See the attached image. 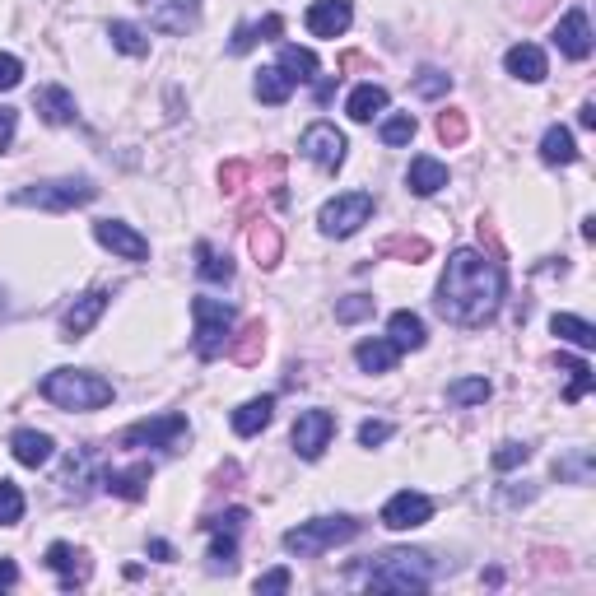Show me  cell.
Masks as SVG:
<instances>
[{
  "instance_id": "ab89813d",
  "label": "cell",
  "mask_w": 596,
  "mask_h": 596,
  "mask_svg": "<svg viewBox=\"0 0 596 596\" xmlns=\"http://www.w3.org/2000/svg\"><path fill=\"white\" fill-rule=\"evenodd\" d=\"M415 131H420V126H415V117H410V112H396V117H387V122H382V145H410V140H415Z\"/></svg>"
},
{
  "instance_id": "b9f144b4",
  "label": "cell",
  "mask_w": 596,
  "mask_h": 596,
  "mask_svg": "<svg viewBox=\"0 0 596 596\" xmlns=\"http://www.w3.org/2000/svg\"><path fill=\"white\" fill-rule=\"evenodd\" d=\"M24 517V494L14 480H0V527H14Z\"/></svg>"
},
{
  "instance_id": "8fae6325",
  "label": "cell",
  "mask_w": 596,
  "mask_h": 596,
  "mask_svg": "<svg viewBox=\"0 0 596 596\" xmlns=\"http://www.w3.org/2000/svg\"><path fill=\"white\" fill-rule=\"evenodd\" d=\"M429 517H434V499H424V494H415V489H401V494H392L387 508H382V527L415 531V527H424Z\"/></svg>"
},
{
  "instance_id": "ac0fdd59",
  "label": "cell",
  "mask_w": 596,
  "mask_h": 596,
  "mask_svg": "<svg viewBox=\"0 0 596 596\" xmlns=\"http://www.w3.org/2000/svg\"><path fill=\"white\" fill-rule=\"evenodd\" d=\"M503 66H508V75H517V80H527V84H541L545 75H550V66H545V52L536 47V42H517V47H508Z\"/></svg>"
},
{
  "instance_id": "e0dca14e",
  "label": "cell",
  "mask_w": 596,
  "mask_h": 596,
  "mask_svg": "<svg viewBox=\"0 0 596 596\" xmlns=\"http://www.w3.org/2000/svg\"><path fill=\"white\" fill-rule=\"evenodd\" d=\"M108 289H94V294H84L75 298V308L66 312V322H61V331H66V340H84L89 336V326L103 317V308H108Z\"/></svg>"
},
{
  "instance_id": "f6af8a7d",
  "label": "cell",
  "mask_w": 596,
  "mask_h": 596,
  "mask_svg": "<svg viewBox=\"0 0 596 596\" xmlns=\"http://www.w3.org/2000/svg\"><path fill=\"white\" fill-rule=\"evenodd\" d=\"M233 559H238V545H233V531H219V536H215V545H210V564H215V569H224V573H229V569H233Z\"/></svg>"
},
{
  "instance_id": "4316f807",
  "label": "cell",
  "mask_w": 596,
  "mask_h": 596,
  "mask_svg": "<svg viewBox=\"0 0 596 596\" xmlns=\"http://www.w3.org/2000/svg\"><path fill=\"white\" fill-rule=\"evenodd\" d=\"M387 340H392L396 350H424V322L415 317V312H392V322H387Z\"/></svg>"
},
{
  "instance_id": "7402d4cb",
  "label": "cell",
  "mask_w": 596,
  "mask_h": 596,
  "mask_svg": "<svg viewBox=\"0 0 596 596\" xmlns=\"http://www.w3.org/2000/svg\"><path fill=\"white\" fill-rule=\"evenodd\" d=\"M275 415V396H257V401H247V406L233 410V434L238 438H257Z\"/></svg>"
},
{
  "instance_id": "2e32d148",
  "label": "cell",
  "mask_w": 596,
  "mask_h": 596,
  "mask_svg": "<svg viewBox=\"0 0 596 596\" xmlns=\"http://www.w3.org/2000/svg\"><path fill=\"white\" fill-rule=\"evenodd\" d=\"M555 47L564 56H573V61H587V56H592V24H587L583 10H569L564 19H559Z\"/></svg>"
},
{
  "instance_id": "f35d334b",
  "label": "cell",
  "mask_w": 596,
  "mask_h": 596,
  "mask_svg": "<svg viewBox=\"0 0 596 596\" xmlns=\"http://www.w3.org/2000/svg\"><path fill=\"white\" fill-rule=\"evenodd\" d=\"M559 368L569 373V392H564V401H583V396L592 392V368H587L583 359H569V354H559Z\"/></svg>"
},
{
  "instance_id": "f546056e",
  "label": "cell",
  "mask_w": 596,
  "mask_h": 596,
  "mask_svg": "<svg viewBox=\"0 0 596 596\" xmlns=\"http://www.w3.org/2000/svg\"><path fill=\"white\" fill-rule=\"evenodd\" d=\"M382 108H387V89L382 84H359L350 94V103H345V112H350L354 122H373Z\"/></svg>"
},
{
  "instance_id": "8d00e7d4",
  "label": "cell",
  "mask_w": 596,
  "mask_h": 596,
  "mask_svg": "<svg viewBox=\"0 0 596 596\" xmlns=\"http://www.w3.org/2000/svg\"><path fill=\"white\" fill-rule=\"evenodd\" d=\"M108 38H112V47H117V52H126V56H145V52H149L145 28L126 24V19H117V24L108 28Z\"/></svg>"
},
{
  "instance_id": "e575fe53",
  "label": "cell",
  "mask_w": 596,
  "mask_h": 596,
  "mask_svg": "<svg viewBox=\"0 0 596 596\" xmlns=\"http://www.w3.org/2000/svg\"><path fill=\"white\" fill-rule=\"evenodd\" d=\"M434 131L447 149H457V145H466V136H471V122H466V112L461 108H447V112H438Z\"/></svg>"
},
{
  "instance_id": "f907efd6",
  "label": "cell",
  "mask_w": 596,
  "mask_h": 596,
  "mask_svg": "<svg viewBox=\"0 0 596 596\" xmlns=\"http://www.w3.org/2000/svg\"><path fill=\"white\" fill-rule=\"evenodd\" d=\"M257 592L271 596V592H289V569H271L266 578H257Z\"/></svg>"
},
{
  "instance_id": "30bf717a",
  "label": "cell",
  "mask_w": 596,
  "mask_h": 596,
  "mask_svg": "<svg viewBox=\"0 0 596 596\" xmlns=\"http://www.w3.org/2000/svg\"><path fill=\"white\" fill-rule=\"evenodd\" d=\"M331 434H336V415L331 410H303L294 420V452L303 461H317L326 452V443H331Z\"/></svg>"
},
{
  "instance_id": "3957f363",
  "label": "cell",
  "mask_w": 596,
  "mask_h": 596,
  "mask_svg": "<svg viewBox=\"0 0 596 596\" xmlns=\"http://www.w3.org/2000/svg\"><path fill=\"white\" fill-rule=\"evenodd\" d=\"M429 583H434V564L420 550H387L368 569V587L373 592H424Z\"/></svg>"
},
{
  "instance_id": "9c48e42d",
  "label": "cell",
  "mask_w": 596,
  "mask_h": 596,
  "mask_svg": "<svg viewBox=\"0 0 596 596\" xmlns=\"http://www.w3.org/2000/svg\"><path fill=\"white\" fill-rule=\"evenodd\" d=\"M298 149H303V159L317 163L322 173H336L340 163H345V136H340L331 122H312L308 131H303V140H298Z\"/></svg>"
},
{
  "instance_id": "db71d44e",
  "label": "cell",
  "mask_w": 596,
  "mask_h": 596,
  "mask_svg": "<svg viewBox=\"0 0 596 596\" xmlns=\"http://www.w3.org/2000/svg\"><path fill=\"white\" fill-rule=\"evenodd\" d=\"M19 583V569H14V559H0V592H5V587H14Z\"/></svg>"
},
{
  "instance_id": "83f0119b",
  "label": "cell",
  "mask_w": 596,
  "mask_h": 596,
  "mask_svg": "<svg viewBox=\"0 0 596 596\" xmlns=\"http://www.w3.org/2000/svg\"><path fill=\"white\" fill-rule=\"evenodd\" d=\"M247 247H252L257 266H266V271H271L275 261H280V252H285V238H280V229H275V224H266V219H261L257 229L247 233Z\"/></svg>"
},
{
  "instance_id": "7bdbcfd3",
  "label": "cell",
  "mask_w": 596,
  "mask_h": 596,
  "mask_svg": "<svg viewBox=\"0 0 596 596\" xmlns=\"http://www.w3.org/2000/svg\"><path fill=\"white\" fill-rule=\"evenodd\" d=\"M447 89H452V75H443V70H434V66H424L420 75H415V94L420 98H443Z\"/></svg>"
},
{
  "instance_id": "c3c4849f",
  "label": "cell",
  "mask_w": 596,
  "mask_h": 596,
  "mask_svg": "<svg viewBox=\"0 0 596 596\" xmlns=\"http://www.w3.org/2000/svg\"><path fill=\"white\" fill-rule=\"evenodd\" d=\"M387 438H392V424L387 420H364L359 424V443L364 447H378V443H387Z\"/></svg>"
},
{
  "instance_id": "bcb514c9",
  "label": "cell",
  "mask_w": 596,
  "mask_h": 596,
  "mask_svg": "<svg viewBox=\"0 0 596 596\" xmlns=\"http://www.w3.org/2000/svg\"><path fill=\"white\" fill-rule=\"evenodd\" d=\"M555 471H559V475H569V480H578V485H583L587 475H592V452H587V447H578V452H573L569 461H559Z\"/></svg>"
},
{
  "instance_id": "9a60e30c",
  "label": "cell",
  "mask_w": 596,
  "mask_h": 596,
  "mask_svg": "<svg viewBox=\"0 0 596 596\" xmlns=\"http://www.w3.org/2000/svg\"><path fill=\"white\" fill-rule=\"evenodd\" d=\"M354 19L350 0H312L308 5V33L312 38H340Z\"/></svg>"
},
{
  "instance_id": "60d3db41",
  "label": "cell",
  "mask_w": 596,
  "mask_h": 596,
  "mask_svg": "<svg viewBox=\"0 0 596 596\" xmlns=\"http://www.w3.org/2000/svg\"><path fill=\"white\" fill-rule=\"evenodd\" d=\"M247 177H252V163L247 159L219 163V187H224V196H238V191L247 187Z\"/></svg>"
},
{
  "instance_id": "cb8c5ba5",
  "label": "cell",
  "mask_w": 596,
  "mask_h": 596,
  "mask_svg": "<svg viewBox=\"0 0 596 596\" xmlns=\"http://www.w3.org/2000/svg\"><path fill=\"white\" fill-rule=\"evenodd\" d=\"M401 350H396L392 340H359L354 345V364L364 368V373H392Z\"/></svg>"
},
{
  "instance_id": "7dc6e473",
  "label": "cell",
  "mask_w": 596,
  "mask_h": 596,
  "mask_svg": "<svg viewBox=\"0 0 596 596\" xmlns=\"http://www.w3.org/2000/svg\"><path fill=\"white\" fill-rule=\"evenodd\" d=\"M527 457H531L527 443H503L499 452H494V466H499V471H513V466H527Z\"/></svg>"
},
{
  "instance_id": "7c38bea8",
  "label": "cell",
  "mask_w": 596,
  "mask_h": 596,
  "mask_svg": "<svg viewBox=\"0 0 596 596\" xmlns=\"http://www.w3.org/2000/svg\"><path fill=\"white\" fill-rule=\"evenodd\" d=\"M94 485H103V471H98V452L94 447H75L61 466V489L75 494V499H89Z\"/></svg>"
},
{
  "instance_id": "ffe728a7",
  "label": "cell",
  "mask_w": 596,
  "mask_h": 596,
  "mask_svg": "<svg viewBox=\"0 0 596 596\" xmlns=\"http://www.w3.org/2000/svg\"><path fill=\"white\" fill-rule=\"evenodd\" d=\"M261 350H266V322L252 317V322H247L243 331L229 340V354H233V364L252 368V364H261Z\"/></svg>"
},
{
  "instance_id": "ee69618b",
  "label": "cell",
  "mask_w": 596,
  "mask_h": 596,
  "mask_svg": "<svg viewBox=\"0 0 596 596\" xmlns=\"http://www.w3.org/2000/svg\"><path fill=\"white\" fill-rule=\"evenodd\" d=\"M364 317H373V298L368 294H350V298H340L336 303V322H364Z\"/></svg>"
},
{
  "instance_id": "d6a6232c",
  "label": "cell",
  "mask_w": 596,
  "mask_h": 596,
  "mask_svg": "<svg viewBox=\"0 0 596 596\" xmlns=\"http://www.w3.org/2000/svg\"><path fill=\"white\" fill-rule=\"evenodd\" d=\"M280 70H285L294 84H308L312 75H317V56H312L308 47H294V42H289V47H280Z\"/></svg>"
},
{
  "instance_id": "5bb4252c",
  "label": "cell",
  "mask_w": 596,
  "mask_h": 596,
  "mask_svg": "<svg viewBox=\"0 0 596 596\" xmlns=\"http://www.w3.org/2000/svg\"><path fill=\"white\" fill-rule=\"evenodd\" d=\"M201 19V0H159L154 14H149V28L159 33H173V38H187L191 28Z\"/></svg>"
},
{
  "instance_id": "74e56055",
  "label": "cell",
  "mask_w": 596,
  "mask_h": 596,
  "mask_svg": "<svg viewBox=\"0 0 596 596\" xmlns=\"http://www.w3.org/2000/svg\"><path fill=\"white\" fill-rule=\"evenodd\" d=\"M489 392H494L489 378H461V382L447 387V401H452V406H485Z\"/></svg>"
},
{
  "instance_id": "4dcf8cb0",
  "label": "cell",
  "mask_w": 596,
  "mask_h": 596,
  "mask_svg": "<svg viewBox=\"0 0 596 596\" xmlns=\"http://www.w3.org/2000/svg\"><path fill=\"white\" fill-rule=\"evenodd\" d=\"M257 98L261 103H271V108H280V103H289V94H294V80H289L280 66H271V70H257Z\"/></svg>"
},
{
  "instance_id": "9f6ffc18",
  "label": "cell",
  "mask_w": 596,
  "mask_h": 596,
  "mask_svg": "<svg viewBox=\"0 0 596 596\" xmlns=\"http://www.w3.org/2000/svg\"><path fill=\"white\" fill-rule=\"evenodd\" d=\"M578 126H587V131L596 126V103H583V108H578Z\"/></svg>"
},
{
  "instance_id": "d590c367",
  "label": "cell",
  "mask_w": 596,
  "mask_h": 596,
  "mask_svg": "<svg viewBox=\"0 0 596 596\" xmlns=\"http://www.w3.org/2000/svg\"><path fill=\"white\" fill-rule=\"evenodd\" d=\"M429 252H434L429 238H410V233H396V238L382 243V257H401V261H410V266H415V261H429Z\"/></svg>"
},
{
  "instance_id": "603a6c76",
  "label": "cell",
  "mask_w": 596,
  "mask_h": 596,
  "mask_svg": "<svg viewBox=\"0 0 596 596\" xmlns=\"http://www.w3.org/2000/svg\"><path fill=\"white\" fill-rule=\"evenodd\" d=\"M47 564H52V569L61 573V587H80L84 578H89V559L75 555V550H70L66 541L47 545Z\"/></svg>"
},
{
  "instance_id": "f1b7e54d",
  "label": "cell",
  "mask_w": 596,
  "mask_h": 596,
  "mask_svg": "<svg viewBox=\"0 0 596 596\" xmlns=\"http://www.w3.org/2000/svg\"><path fill=\"white\" fill-rule=\"evenodd\" d=\"M550 331H555L559 340H569V345H578V350H596V326H592V322H583V317L555 312V317H550Z\"/></svg>"
},
{
  "instance_id": "484cf974",
  "label": "cell",
  "mask_w": 596,
  "mask_h": 596,
  "mask_svg": "<svg viewBox=\"0 0 596 596\" xmlns=\"http://www.w3.org/2000/svg\"><path fill=\"white\" fill-rule=\"evenodd\" d=\"M10 452H14L19 466H33V471H38L42 461L52 457V438L38 434V429H19V434L10 438Z\"/></svg>"
},
{
  "instance_id": "8992f818",
  "label": "cell",
  "mask_w": 596,
  "mask_h": 596,
  "mask_svg": "<svg viewBox=\"0 0 596 596\" xmlns=\"http://www.w3.org/2000/svg\"><path fill=\"white\" fill-rule=\"evenodd\" d=\"M191 317H196V354L201 359H215L229 345V326H233V308L224 298H191Z\"/></svg>"
},
{
  "instance_id": "11a10c76",
  "label": "cell",
  "mask_w": 596,
  "mask_h": 596,
  "mask_svg": "<svg viewBox=\"0 0 596 596\" xmlns=\"http://www.w3.org/2000/svg\"><path fill=\"white\" fill-rule=\"evenodd\" d=\"M149 555H154V559H163V564H173V559H177V550H173V545H168V541H149Z\"/></svg>"
},
{
  "instance_id": "1f68e13d",
  "label": "cell",
  "mask_w": 596,
  "mask_h": 596,
  "mask_svg": "<svg viewBox=\"0 0 596 596\" xmlns=\"http://www.w3.org/2000/svg\"><path fill=\"white\" fill-rule=\"evenodd\" d=\"M541 159L545 163H573L578 159V145H573V131L569 126H550L541 136Z\"/></svg>"
},
{
  "instance_id": "44dd1931",
  "label": "cell",
  "mask_w": 596,
  "mask_h": 596,
  "mask_svg": "<svg viewBox=\"0 0 596 596\" xmlns=\"http://www.w3.org/2000/svg\"><path fill=\"white\" fill-rule=\"evenodd\" d=\"M149 475H154V466H149V461H136L131 471H103V489H112L117 499H145Z\"/></svg>"
},
{
  "instance_id": "5b68a950",
  "label": "cell",
  "mask_w": 596,
  "mask_h": 596,
  "mask_svg": "<svg viewBox=\"0 0 596 596\" xmlns=\"http://www.w3.org/2000/svg\"><path fill=\"white\" fill-rule=\"evenodd\" d=\"M98 196V187L89 177H61V182H38V187H19L10 196L14 205H33V210H75V205H89Z\"/></svg>"
},
{
  "instance_id": "836d02e7",
  "label": "cell",
  "mask_w": 596,
  "mask_h": 596,
  "mask_svg": "<svg viewBox=\"0 0 596 596\" xmlns=\"http://www.w3.org/2000/svg\"><path fill=\"white\" fill-rule=\"evenodd\" d=\"M196 271H201V280L219 285V280H233V261L224 252H215L210 243H196Z\"/></svg>"
},
{
  "instance_id": "816d5d0a",
  "label": "cell",
  "mask_w": 596,
  "mask_h": 596,
  "mask_svg": "<svg viewBox=\"0 0 596 596\" xmlns=\"http://www.w3.org/2000/svg\"><path fill=\"white\" fill-rule=\"evenodd\" d=\"M247 522V508H229L224 517H215V522H205V527H215V531H238Z\"/></svg>"
},
{
  "instance_id": "277c9868",
  "label": "cell",
  "mask_w": 596,
  "mask_h": 596,
  "mask_svg": "<svg viewBox=\"0 0 596 596\" xmlns=\"http://www.w3.org/2000/svg\"><path fill=\"white\" fill-rule=\"evenodd\" d=\"M354 536H359V522H354V517H345V513L312 517V522H298V527L285 531V550L298 559H317V555H326V550H336V545L354 541Z\"/></svg>"
},
{
  "instance_id": "4fadbf2b",
  "label": "cell",
  "mask_w": 596,
  "mask_h": 596,
  "mask_svg": "<svg viewBox=\"0 0 596 596\" xmlns=\"http://www.w3.org/2000/svg\"><path fill=\"white\" fill-rule=\"evenodd\" d=\"M94 238L108 247L112 257H122V261H145L149 257V243L140 238L136 229H131V224H122V219H98Z\"/></svg>"
},
{
  "instance_id": "d6986e66",
  "label": "cell",
  "mask_w": 596,
  "mask_h": 596,
  "mask_svg": "<svg viewBox=\"0 0 596 596\" xmlns=\"http://www.w3.org/2000/svg\"><path fill=\"white\" fill-rule=\"evenodd\" d=\"M33 108L42 112V122H52V126L75 122V98H70L61 84H42L38 94H33Z\"/></svg>"
},
{
  "instance_id": "ba28073f",
  "label": "cell",
  "mask_w": 596,
  "mask_h": 596,
  "mask_svg": "<svg viewBox=\"0 0 596 596\" xmlns=\"http://www.w3.org/2000/svg\"><path fill=\"white\" fill-rule=\"evenodd\" d=\"M187 438V420L182 415H159V420L126 424L117 434V447H177Z\"/></svg>"
},
{
  "instance_id": "681fc988",
  "label": "cell",
  "mask_w": 596,
  "mask_h": 596,
  "mask_svg": "<svg viewBox=\"0 0 596 596\" xmlns=\"http://www.w3.org/2000/svg\"><path fill=\"white\" fill-rule=\"evenodd\" d=\"M19 80H24V66H19V56L0 52V94H5V89H14Z\"/></svg>"
},
{
  "instance_id": "52a82bcc",
  "label": "cell",
  "mask_w": 596,
  "mask_h": 596,
  "mask_svg": "<svg viewBox=\"0 0 596 596\" xmlns=\"http://www.w3.org/2000/svg\"><path fill=\"white\" fill-rule=\"evenodd\" d=\"M368 215H373V196L368 191H345V196L322 205L317 224H322L326 238H350V233H359L368 224Z\"/></svg>"
},
{
  "instance_id": "f5cc1de1",
  "label": "cell",
  "mask_w": 596,
  "mask_h": 596,
  "mask_svg": "<svg viewBox=\"0 0 596 596\" xmlns=\"http://www.w3.org/2000/svg\"><path fill=\"white\" fill-rule=\"evenodd\" d=\"M10 136H14V108H0V154H5Z\"/></svg>"
},
{
  "instance_id": "7a4b0ae2",
  "label": "cell",
  "mask_w": 596,
  "mask_h": 596,
  "mask_svg": "<svg viewBox=\"0 0 596 596\" xmlns=\"http://www.w3.org/2000/svg\"><path fill=\"white\" fill-rule=\"evenodd\" d=\"M42 396L56 410H103L112 401V382L84 373V368H56L42 378Z\"/></svg>"
},
{
  "instance_id": "6da1fadb",
  "label": "cell",
  "mask_w": 596,
  "mask_h": 596,
  "mask_svg": "<svg viewBox=\"0 0 596 596\" xmlns=\"http://www.w3.org/2000/svg\"><path fill=\"white\" fill-rule=\"evenodd\" d=\"M503 303V266L494 257H480L461 247L447 257V271L438 280V312L457 326H485Z\"/></svg>"
},
{
  "instance_id": "d4e9b609",
  "label": "cell",
  "mask_w": 596,
  "mask_h": 596,
  "mask_svg": "<svg viewBox=\"0 0 596 596\" xmlns=\"http://www.w3.org/2000/svg\"><path fill=\"white\" fill-rule=\"evenodd\" d=\"M406 182H410V191H415V196H434V191L447 187V168L438 159H429V154H420V159H410Z\"/></svg>"
}]
</instances>
